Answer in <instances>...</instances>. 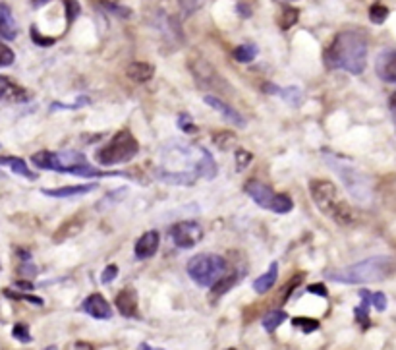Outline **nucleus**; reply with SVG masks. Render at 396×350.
Segmentation results:
<instances>
[{
  "label": "nucleus",
  "mask_w": 396,
  "mask_h": 350,
  "mask_svg": "<svg viewBox=\"0 0 396 350\" xmlns=\"http://www.w3.org/2000/svg\"><path fill=\"white\" fill-rule=\"evenodd\" d=\"M277 277H279V264L275 261V264L269 266L267 273H263V275H259V279L253 281V290H255L257 294H265V292L271 290L272 285L277 283Z\"/></svg>",
  "instance_id": "nucleus-16"
},
{
  "label": "nucleus",
  "mask_w": 396,
  "mask_h": 350,
  "mask_svg": "<svg viewBox=\"0 0 396 350\" xmlns=\"http://www.w3.org/2000/svg\"><path fill=\"white\" fill-rule=\"evenodd\" d=\"M371 306L377 310V312H385L386 310V296L383 292H375L371 294Z\"/></svg>",
  "instance_id": "nucleus-32"
},
{
  "label": "nucleus",
  "mask_w": 396,
  "mask_h": 350,
  "mask_svg": "<svg viewBox=\"0 0 396 350\" xmlns=\"http://www.w3.org/2000/svg\"><path fill=\"white\" fill-rule=\"evenodd\" d=\"M244 191H246L259 207L271 211L272 200H275V191H272L267 184H263V182L259 180H248V184L244 186Z\"/></svg>",
  "instance_id": "nucleus-7"
},
{
  "label": "nucleus",
  "mask_w": 396,
  "mask_h": 350,
  "mask_svg": "<svg viewBox=\"0 0 396 350\" xmlns=\"http://www.w3.org/2000/svg\"><path fill=\"white\" fill-rule=\"evenodd\" d=\"M66 10H68V23H72V21L78 20V16H80V2L78 0H66Z\"/></svg>",
  "instance_id": "nucleus-29"
},
{
  "label": "nucleus",
  "mask_w": 396,
  "mask_h": 350,
  "mask_svg": "<svg viewBox=\"0 0 396 350\" xmlns=\"http://www.w3.org/2000/svg\"><path fill=\"white\" fill-rule=\"evenodd\" d=\"M213 141H215V145L220 151H226V149L236 143V134H232V132H219V134L213 136Z\"/></svg>",
  "instance_id": "nucleus-23"
},
{
  "label": "nucleus",
  "mask_w": 396,
  "mask_h": 350,
  "mask_svg": "<svg viewBox=\"0 0 396 350\" xmlns=\"http://www.w3.org/2000/svg\"><path fill=\"white\" fill-rule=\"evenodd\" d=\"M97 188V184H80V186H62V188H54V190H41L45 196H51V198H78V196H84L89 194Z\"/></svg>",
  "instance_id": "nucleus-13"
},
{
  "label": "nucleus",
  "mask_w": 396,
  "mask_h": 350,
  "mask_svg": "<svg viewBox=\"0 0 396 350\" xmlns=\"http://www.w3.org/2000/svg\"><path fill=\"white\" fill-rule=\"evenodd\" d=\"M396 271L395 257L386 255H377L369 257L354 266L340 267V269H331L325 275L334 283H345V285H364V283H379L385 281Z\"/></svg>",
  "instance_id": "nucleus-2"
},
{
  "label": "nucleus",
  "mask_w": 396,
  "mask_h": 350,
  "mask_svg": "<svg viewBox=\"0 0 396 350\" xmlns=\"http://www.w3.org/2000/svg\"><path fill=\"white\" fill-rule=\"evenodd\" d=\"M12 89H14V84H12L10 78H6V75H0V99H4V97L10 93Z\"/></svg>",
  "instance_id": "nucleus-33"
},
{
  "label": "nucleus",
  "mask_w": 396,
  "mask_h": 350,
  "mask_svg": "<svg viewBox=\"0 0 396 350\" xmlns=\"http://www.w3.org/2000/svg\"><path fill=\"white\" fill-rule=\"evenodd\" d=\"M325 62L333 70L362 74L367 64V41L360 32H340L325 51Z\"/></svg>",
  "instance_id": "nucleus-1"
},
{
  "label": "nucleus",
  "mask_w": 396,
  "mask_h": 350,
  "mask_svg": "<svg viewBox=\"0 0 396 350\" xmlns=\"http://www.w3.org/2000/svg\"><path fill=\"white\" fill-rule=\"evenodd\" d=\"M205 103H207L211 108H215L217 113H220L222 117L229 120L230 124H234L236 128H246V118L242 117L236 108H232L229 103H224V101L219 99L217 95H205Z\"/></svg>",
  "instance_id": "nucleus-10"
},
{
  "label": "nucleus",
  "mask_w": 396,
  "mask_h": 350,
  "mask_svg": "<svg viewBox=\"0 0 396 350\" xmlns=\"http://www.w3.org/2000/svg\"><path fill=\"white\" fill-rule=\"evenodd\" d=\"M159 244H161V238H159L156 231H147L145 234H141L139 240L136 242V248H134L136 259L143 261V259L153 257L156 254V250H159Z\"/></svg>",
  "instance_id": "nucleus-11"
},
{
  "label": "nucleus",
  "mask_w": 396,
  "mask_h": 350,
  "mask_svg": "<svg viewBox=\"0 0 396 350\" xmlns=\"http://www.w3.org/2000/svg\"><path fill=\"white\" fill-rule=\"evenodd\" d=\"M82 310H84L87 316H91L95 319H110L113 318V308L110 304L106 302V298L103 294H91L84 300L82 304Z\"/></svg>",
  "instance_id": "nucleus-8"
},
{
  "label": "nucleus",
  "mask_w": 396,
  "mask_h": 350,
  "mask_svg": "<svg viewBox=\"0 0 396 350\" xmlns=\"http://www.w3.org/2000/svg\"><path fill=\"white\" fill-rule=\"evenodd\" d=\"M116 273H118V267H116V266H108L103 271V277H101V281H103L104 285H108V283H113V281H115Z\"/></svg>",
  "instance_id": "nucleus-35"
},
{
  "label": "nucleus",
  "mask_w": 396,
  "mask_h": 350,
  "mask_svg": "<svg viewBox=\"0 0 396 350\" xmlns=\"http://www.w3.org/2000/svg\"><path fill=\"white\" fill-rule=\"evenodd\" d=\"M14 337L21 342H30L32 340V335H30V329H27V325H23V323H16L14 325Z\"/></svg>",
  "instance_id": "nucleus-28"
},
{
  "label": "nucleus",
  "mask_w": 396,
  "mask_h": 350,
  "mask_svg": "<svg viewBox=\"0 0 396 350\" xmlns=\"http://www.w3.org/2000/svg\"><path fill=\"white\" fill-rule=\"evenodd\" d=\"M47 2H51V0H33V6H35V8H41Z\"/></svg>",
  "instance_id": "nucleus-41"
},
{
  "label": "nucleus",
  "mask_w": 396,
  "mask_h": 350,
  "mask_svg": "<svg viewBox=\"0 0 396 350\" xmlns=\"http://www.w3.org/2000/svg\"><path fill=\"white\" fill-rule=\"evenodd\" d=\"M126 74H128V78H130L132 82H136V84H145V82H149V80L153 78L155 68L147 62H132L126 68Z\"/></svg>",
  "instance_id": "nucleus-14"
},
{
  "label": "nucleus",
  "mask_w": 396,
  "mask_h": 350,
  "mask_svg": "<svg viewBox=\"0 0 396 350\" xmlns=\"http://www.w3.org/2000/svg\"><path fill=\"white\" fill-rule=\"evenodd\" d=\"M16 35H18V27H16L14 18H12L10 8L6 4H0V37L10 41Z\"/></svg>",
  "instance_id": "nucleus-15"
},
{
  "label": "nucleus",
  "mask_w": 396,
  "mask_h": 350,
  "mask_svg": "<svg viewBox=\"0 0 396 350\" xmlns=\"http://www.w3.org/2000/svg\"><path fill=\"white\" fill-rule=\"evenodd\" d=\"M238 14L244 16V18H250L251 16V8L248 4H244V2H238Z\"/></svg>",
  "instance_id": "nucleus-40"
},
{
  "label": "nucleus",
  "mask_w": 396,
  "mask_h": 350,
  "mask_svg": "<svg viewBox=\"0 0 396 350\" xmlns=\"http://www.w3.org/2000/svg\"><path fill=\"white\" fill-rule=\"evenodd\" d=\"M232 56H234V60H236V62L248 64V62H251L255 56H257V47H255L253 43H244V45L236 47V49L232 51Z\"/></svg>",
  "instance_id": "nucleus-21"
},
{
  "label": "nucleus",
  "mask_w": 396,
  "mask_h": 350,
  "mask_svg": "<svg viewBox=\"0 0 396 350\" xmlns=\"http://www.w3.org/2000/svg\"><path fill=\"white\" fill-rule=\"evenodd\" d=\"M302 279H303V273H296V275H294L292 279H290V281H288V283H286V285L279 290V294H277V298L272 300V304H284L288 298L292 296L294 290L302 285Z\"/></svg>",
  "instance_id": "nucleus-20"
},
{
  "label": "nucleus",
  "mask_w": 396,
  "mask_h": 350,
  "mask_svg": "<svg viewBox=\"0 0 396 350\" xmlns=\"http://www.w3.org/2000/svg\"><path fill=\"white\" fill-rule=\"evenodd\" d=\"M375 72L386 84H396V51H383L377 56Z\"/></svg>",
  "instance_id": "nucleus-9"
},
{
  "label": "nucleus",
  "mask_w": 396,
  "mask_h": 350,
  "mask_svg": "<svg viewBox=\"0 0 396 350\" xmlns=\"http://www.w3.org/2000/svg\"><path fill=\"white\" fill-rule=\"evenodd\" d=\"M178 128L184 130V132H194V130H196V126L191 124V118H189L188 115H180V118H178Z\"/></svg>",
  "instance_id": "nucleus-34"
},
{
  "label": "nucleus",
  "mask_w": 396,
  "mask_h": 350,
  "mask_svg": "<svg viewBox=\"0 0 396 350\" xmlns=\"http://www.w3.org/2000/svg\"><path fill=\"white\" fill-rule=\"evenodd\" d=\"M180 2V8L186 12V14H194L196 10H199L203 6L205 0H178Z\"/></svg>",
  "instance_id": "nucleus-30"
},
{
  "label": "nucleus",
  "mask_w": 396,
  "mask_h": 350,
  "mask_svg": "<svg viewBox=\"0 0 396 350\" xmlns=\"http://www.w3.org/2000/svg\"><path fill=\"white\" fill-rule=\"evenodd\" d=\"M116 308L124 316V318H136L137 316V294L132 288L120 290V294L116 296Z\"/></svg>",
  "instance_id": "nucleus-12"
},
{
  "label": "nucleus",
  "mask_w": 396,
  "mask_h": 350,
  "mask_svg": "<svg viewBox=\"0 0 396 350\" xmlns=\"http://www.w3.org/2000/svg\"><path fill=\"white\" fill-rule=\"evenodd\" d=\"M251 161V153L250 151H246V149H238L236 151V165H238V170H244L248 165H250Z\"/></svg>",
  "instance_id": "nucleus-31"
},
{
  "label": "nucleus",
  "mask_w": 396,
  "mask_h": 350,
  "mask_svg": "<svg viewBox=\"0 0 396 350\" xmlns=\"http://www.w3.org/2000/svg\"><path fill=\"white\" fill-rule=\"evenodd\" d=\"M388 110H391V117L395 120V128H396V91L393 95L388 97Z\"/></svg>",
  "instance_id": "nucleus-39"
},
{
  "label": "nucleus",
  "mask_w": 396,
  "mask_h": 350,
  "mask_svg": "<svg viewBox=\"0 0 396 350\" xmlns=\"http://www.w3.org/2000/svg\"><path fill=\"white\" fill-rule=\"evenodd\" d=\"M310 194L315 207L323 213L325 217L333 219L334 223L348 226L356 221V211L345 202L333 182L329 180H312L310 182Z\"/></svg>",
  "instance_id": "nucleus-3"
},
{
  "label": "nucleus",
  "mask_w": 396,
  "mask_h": 350,
  "mask_svg": "<svg viewBox=\"0 0 396 350\" xmlns=\"http://www.w3.org/2000/svg\"><path fill=\"white\" fill-rule=\"evenodd\" d=\"M32 35H33V39H35V43H37L39 47H43V45H45V47H49V45H52V43H54V39H52V37H39V33H37V30H35V27L32 30Z\"/></svg>",
  "instance_id": "nucleus-37"
},
{
  "label": "nucleus",
  "mask_w": 396,
  "mask_h": 350,
  "mask_svg": "<svg viewBox=\"0 0 396 350\" xmlns=\"http://www.w3.org/2000/svg\"><path fill=\"white\" fill-rule=\"evenodd\" d=\"M236 281H238V275L236 273H232V275H224L220 277L219 281H215L213 285H211V300H217L222 294H226L230 288L236 285Z\"/></svg>",
  "instance_id": "nucleus-18"
},
{
  "label": "nucleus",
  "mask_w": 396,
  "mask_h": 350,
  "mask_svg": "<svg viewBox=\"0 0 396 350\" xmlns=\"http://www.w3.org/2000/svg\"><path fill=\"white\" fill-rule=\"evenodd\" d=\"M307 292H310V294H315V296H323V298L329 296V292H327V287H325V285H321V283H315V285H310V287H307Z\"/></svg>",
  "instance_id": "nucleus-36"
},
{
  "label": "nucleus",
  "mask_w": 396,
  "mask_h": 350,
  "mask_svg": "<svg viewBox=\"0 0 396 350\" xmlns=\"http://www.w3.org/2000/svg\"><path fill=\"white\" fill-rule=\"evenodd\" d=\"M226 259L217 254H198L189 259L188 275L199 287H211L226 273Z\"/></svg>",
  "instance_id": "nucleus-5"
},
{
  "label": "nucleus",
  "mask_w": 396,
  "mask_h": 350,
  "mask_svg": "<svg viewBox=\"0 0 396 350\" xmlns=\"http://www.w3.org/2000/svg\"><path fill=\"white\" fill-rule=\"evenodd\" d=\"M292 207H294V202L290 196H286V194H275L271 211L279 213V215H286V213L292 211Z\"/></svg>",
  "instance_id": "nucleus-22"
},
{
  "label": "nucleus",
  "mask_w": 396,
  "mask_h": 350,
  "mask_svg": "<svg viewBox=\"0 0 396 350\" xmlns=\"http://www.w3.org/2000/svg\"><path fill=\"white\" fill-rule=\"evenodd\" d=\"M294 327H298L303 333H313V331L319 329V321L313 318H294L292 319Z\"/></svg>",
  "instance_id": "nucleus-25"
},
{
  "label": "nucleus",
  "mask_w": 396,
  "mask_h": 350,
  "mask_svg": "<svg viewBox=\"0 0 396 350\" xmlns=\"http://www.w3.org/2000/svg\"><path fill=\"white\" fill-rule=\"evenodd\" d=\"M137 153H139L137 139L128 130H120V132H116L115 138L95 153V161L101 167H113V165L132 161Z\"/></svg>",
  "instance_id": "nucleus-4"
},
{
  "label": "nucleus",
  "mask_w": 396,
  "mask_h": 350,
  "mask_svg": "<svg viewBox=\"0 0 396 350\" xmlns=\"http://www.w3.org/2000/svg\"><path fill=\"white\" fill-rule=\"evenodd\" d=\"M288 319V316H286V312H282V310L275 308L271 310L265 318L261 319V325H263V329L269 331V333H275V331L281 327L282 323Z\"/></svg>",
  "instance_id": "nucleus-19"
},
{
  "label": "nucleus",
  "mask_w": 396,
  "mask_h": 350,
  "mask_svg": "<svg viewBox=\"0 0 396 350\" xmlns=\"http://www.w3.org/2000/svg\"><path fill=\"white\" fill-rule=\"evenodd\" d=\"M16 60V54L12 51L8 45L0 43V68H6V66H12Z\"/></svg>",
  "instance_id": "nucleus-27"
},
{
  "label": "nucleus",
  "mask_w": 396,
  "mask_h": 350,
  "mask_svg": "<svg viewBox=\"0 0 396 350\" xmlns=\"http://www.w3.org/2000/svg\"><path fill=\"white\" fill-rule=\"evenodd\" d=\"M6 294L14 298H21V300H27V302H32V304H35V306H43V304H45L41 298H37V296H27V294H21V296H18V294H10V292H6Z\"/></svg>",
  "instance_id": "nucleus-38"
},
{
  "label": "nucleus",
  "mask_w": 396,
  "mask_h": 350,
  "mask_svg": "<svg viewBox=\"0 0 396 350\" xmlns=\"http://www.w3.org/2000/svg\"><path fill=\"white\" fill-rule=\"evenodd\" d=\"M170 236H172V240H174V244L178 248L189 250L203 238V229L196 221H182V223L174 224L170 229Z\"/></svg>",
  "instance_id": "nucleus-6"
},
{
  "label": "nucleus",
  "mask_w": 396,
  "mask_h": 350,
  "mask_svg": "<svg viewBox=\"0 0 396 350\" xmlns=\"http://www.w3.org/2000/svg\"><path fill=\"white\" fill-rule=\"evenodd\" d=\"M388 18V8L383 6V4H373L371 8H369V20L377 23V25H381V23H385V20Z\"/></svg>",
  "instance_id": "nucleus-26"
},
{
  "label": "nucleus",
  "mask_w": 396,
  "mask_h": 350,
  "mask_svg": "<svg viewBox=\"0 0 396 350\" xmlns=\"http://www.w3.org/2000/svg\"><path fill=\"white\" fill-rule=\"evenodd\" d=\"M0 165H4V167H10L12 172H16V174H20L23 178H27V180H37V174L30 170L27 167V163L20 157H0Z\"/></svg>",
  "instance_id": "nucleus-17"
},
{
  "label": "nucleus",
  "mask_w": 396,
  "mask_h": 350,
  "mask_svg": "<svg viewBox=\"0 0 396 350\" xmlns=\"http://www.w3.org/2000/svg\"><path fill=\"white\" fill-rule=\"evenodd\" d=\"M298 18H300V12L296 10V8H284L281 18H279V23H281L282 30H290L294 23L298 21Z\"/></svg>",
  "instance_id": "nucleus-24"
}]
</instances>
